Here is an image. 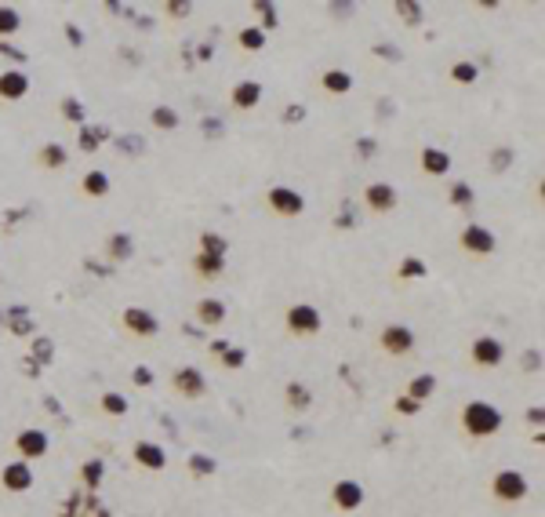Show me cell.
I'll return each mask as SVG.
<instances>
[{"label": "cell", "instance_id": "1", "mask_svg": "<svg viewBox=\"0 0 545 517\" xmlns=\"http://www.w3.org/2000/svg\"><path fill=\"white\" fill-rule=\"evenodd\" d=\"M502 427H505V415L495 405H487V401L462 405V430H465V437L484 441V437H495Z\"/></svg>", "mask_w": 545, "mask_h": 517}, {"label": "cell", "instance_id": "2", "mask_svg": "<svg viewBox=\"0 0 545 517\" xmlns=\"http://www.w3.org/2000/svg\"><path fill=\"white\" fill-rule=\"evenodd\" d=\"M284 328L291 331L298 339H309V336H320V328H324V317L313 302H291L284 314Z\"/></svg>", "mask_w": 545, "mask_h": 517}, {"label": "cell", "instance_id": "3", "mask_svg": "<svg viewBox=\"0 0 545 517\" xmlns=\"http://www.w3.org/2000/svg\"><path fill=\"white\" fill-rule=\"evenodd\" d=\"M458 248H462L465 255L487 259V255L498 252V237H495V230L480 226V223H465V226L458 230Z\"/></svg>", "mask_w": 545, "mask_h": 517}, {"label": "cell", "instance_id": "4", "mask_svg": "<svg viewBox=\"0 0 545 517\" xmlns=\"http://www.w3.org/2000/svg\"><path fill=\"white\" fill-rule=\"evenodd\" d=\"M491 496L498 503H505V506L509 503H524L531 496V484H527V477L520 470H498L491 477Z\"/></svg>", "mask_w": 545, "mask_h": 517}, {"label": "cell", "instance_id": "5", "mask_svg": "<svg viewBox=\"0 0 545 517\" xmlns=\"http://www.w3.org/2000/svg\"><path fill=\"white\" fill-rule=\"evenodd\" d=\"M266 204H269L273 215H280V219H298L306 211V197L298 190H291V186H273L266 193Z\"/></svg>", "mask_w": 545, "mask_h": 517}, {"label": "cell", "instance_id": "6", "mask_svg": "<svg viewBox=\"0 0 545 517\" xmlns=\"http://www.w3.org/2000/svg\"><path fill=\"white\" fill-rule=\"evenodd\" d=\"M120 324H124L127 336H135V339H153L156 331H160L156 314L146 310V307H127V310L120 314Z\"/></svg>", "mask_w": 545, "mask_h": 517}, {"label": "cell", "instance_id": "7", "mask_svg": "<svg viewBox=\"0 0 545 517\" xmlns=\"http://www.w3.org/2000/svg\"><path fill=\"white\" fill-rule=\"evenodd\" d=\"M48 434L41 430V427H26V430H18L15 434V441H11V448H15V455H22V463H33V459H41V455H48Z\"/></svg>", "mask_w": 545, "mask_h": 517}, {"label": "cell", "instance_id": "8", "mask_svg": "<svg viewBox=\"0 0 545 517\" xmlns=\"http://www.w3.org/2000/svg\"><path fill=\"white\" fill-rule=\"evenodd\" d=\"M378 346L386 350L389 357H407L414 350V328H407V324H386V328H382V336H378Z\"/></svg>", "mask_w": 545, "mask_h": 517}, {"label": "cell", "instance_id": "9", "mask_svg": "<svg viewBox=\"0 0 545 517\" xmlns=\"http://www.w3.org/2000/svg\"><path fill=\"white\" fill-rule=\"evenodd\" d=\"M171 386L182 393L185 401H200L204 393H207V379H204V372H200V368H193V364H182V368H175Z\"/></svg>", "mask_w": 545, "mask_h": 517}, {"label": "cell", "instance_id": "10", "mask_svg": "<svg viewBox=\"0 0 545 517\" xmlns=\"http://www.w3.org/2000/svg\"><path fill=\"white\" fill-rule=\"evenodd\" d=\"M469 357H473L476 368L487 372V368H498V364L505 361V346H502V339H495V336H480V339H473Z\"/></svg>", "mask_w": 545, "mask_h": 517}, {"label": "cell", "instance_id": "11", "mask_svg": "<svg viewBox=\"0 0 545 517\" xmlns=\"http://www.w3.org/2000/svg\"><path fill=\"white\" fill-rule=\"evenodd\" d=\"M364 204L374 211V215H389V211L400 204V193H396V186H389V182H367Z\"/></svg>", "mask_w": 545, "mask_h": 517}, {"label": "cell", "instance_id": "12", "mask_svg": "<svg viewBox=\"0 0 545 517\" xmlns=\"http://www.w3.org/2000/svg\"><path fill=\"white\" fill-rule=\"evenodd\" d=\"M331 506L338 513H352V510H360L364 506V484L360 481H338L335 489H331Z\"/></svg>", "mask_w": 545, "mask_h": 517}, {"label": "cell", "instance_id": "13", "mask_svg": "<svg viewBox=\"0 0 545 517\" xmlns=\"http://www.w3.org/2000/svg\"><path fill=\"white\" fill-rule=\"evenodd\" d=\"M0 484H4L8 492H29L33 489V467L22 463V459L8 463L4 470H0Z\"/></svg>", "mask_w": 545, "mask_h": 517}, {"label": "cell", "instance_id": "14", "mask_svg": "<svg viewBox=\"0 0 545 517\" xmlns=\"http://www.w3.org/2000/svg\"><path fill=\"white\" fill-rule=\"evenodd\" d=\"M29 95V73L26 70H4L0 73V99L4 102H18Z\"/></svg>", "mask_w": 545, "mask_h": 517}, {"label": "cell", "instance_id": "15", "mask_svg": "<svg viewBox=\"0 0 545 517\" xmlns=\"http://www.w3.org/2000/svg\"><path fill=\"white\" fill-rule=\"evenodd\" d=\"M131 455H135V463L142 470H164L168 467V452L160 448V444H153V441H135Z\"/></svg>", "mask_w": 545, "mask_h": 517}, {"label": "cell", "instance_id": "16", "mask_svg": "<svg viewBox=\"0 0 545 517\" xmlns=\"http://www.w3.org/2000/svg\"><path fill=\"white\" fill-rule=\"evenodd\" d=\"M419 164H422L426 175L436 178V175H447V171H451V154H447V149H440V146H422Z\"/></svg>", "mask_w": 545, "mask_h": 517}, {"label": "cell", "instance_id": "17", "mask_svg": "<svg viewBox=\"0 0 545 517\" xmlns=\"http://www.w3.org/2000/svg\"><path fill=\"white\" fill-rule=\"evenodd\" d=\"M37 168H44V171H58V168H66L70 164V149L62 146V142H44L41 149H37Z\"/></svg>", "mask_w": 545, "mask_h": 517}, {"label": "cell", "instance_id": "18", "mask_svg": "<svg viewBox=\"0 0 545 517\" xmlns=\"http://www.w3.org/2000/svg\"><path fill=\"white\" fill-rule=\"evenodd\" d=\"M320 87L328 91V95H349L352 87H357V77H352L349 70H324L320 73Z\"/></svg>", "mask_w": 545, "mask_h": 517}, {"label": "cell", "instance_id": "19", "mask_svg": "<svg viewBox=\"0 0 545 517\" xmlns=\"http://www.w3.org/2000/svg\"><path fill=\"white\" fill-rule=\"evenodd\" d=\"M230 102H233L237 110H254V106L262 102V84H259V80H240V84H233Z\"/></svg>", "mask_w": 545, "mask_h": 517}, {"label": "cell", "instance_id": "20", "mask_svg": "<svg viewBox=\"0 0 545 517\" xmlns=\"http://www.w3.org/2000/svg\"><path fill=\"white\" fill-rule=\"evenodd\" d=\"M109 190H113V182H109V175L102 171V168H91V171H84L80 175V193L84 197H109Z\"/></svg>", "mask_w": 545, "mask_h": 517}, {"label": "cell", "instance_id": "21", "mask_svg": "<svg viewBox=\"0 0 545 517\" xmlns=\"http://www.w3.org/2000/svg\"><path fill=\"white\" fill-rule=\"evenodd\" d=\"M197 321L204 328H218L222 321H226V302L222 299H200L197 302Z\"/></svg>", "mask_w": 545, "mask_h": 517}, {"label": "cell", "instance_id": "22", "mask_svg": "<svg viewBox=\"0 0 545 517\" xmlns=\"http://www.w3.org/2000/svg\"><path fill=\"white\" fill-rule=\"evenodd\" d=\"M426 277H429L426 259H419V255H404L400 259V266H396V281L400 284H407V281H426Z\"/></svg>", "mask_w": 545, "mask_h": 517}, {"label": "cell", "instance_id": "23", "mask_svg": "<svg viewBox=\"0 0 545 517\" xmlns=\"http://www.w3.org/2000/svg\"><path fill=\"white\" fill-rule=\"evenodd\" d=\"M222 270H226V259H222V255H207V252L193 255V273H197V277L215 281V277H222Z\"/></svg>", "mask_w": 545, "mask_h": 517}, {"label": "cell", "instance_id": "24", "mask_svg": "<svg viewBox=\"0 0 545 517\" xmlns=\"http://www.w3.org/2000/svg\"><path fill=\"white\" fill-rule=\"evenodd\" d=\"M106 255L113 259V262H127L135 255V240H131V233H109V240H106Z\"/></svg>", "mask_w": 545, "mask_h": 517}, {"label": "cell", "instance_id": "25", "mask_svg": "<svg viewBox=\"0 0 545 517\" xmlns=\"http://www.w3.org/2000/svg\"><path fill=\"white\" fill-rule=\"evenodd\" d=\"M284 401H287V408H291V412H306L309 405H313V390L306 386V383H287L284 386Z\"/></svg>", "mask_w": 545, "mask_h": 517}, {"label": "cell", "instance_id": "26", "mask_svg": "<svg viewBox=\"0 0 545 517\" xmlns=\"http://www.w3.org/2000/svg\"><path fill=\"white\" fill-rule=\"evenodd\" d=\"M149 124H153L156 132H175V128L182 124V117H178L175 106H153V110H149Z\"/></svg>", "mask_w": 545, "mask_h": 517}, {"label": "cell", "instance_id": "27", "mask_svg": "<svg viewBox=\"0 0 545 517\" xmlns=\"http://www.w3.org/2000/svg\"><path fill=\"white\" fill-rule=\"evenodd\" d=\"M106 139H109V132H106L102 124H84V128H80V139H77V146L84 149V154H95V149H99Z\"/></svg>", "mask_w": 545, "mask_h": 517}, {"label": "cell", "instance_id": "28", "mask_svg": "<svg viewBox=\"0 0 545 517\" xmlns=\"http://www.w3.org/2000/svg\"><path fill=\"white\" fill-rule=\"evenodd\" d=\"M237 44L244 48V51H262L266 44H269V37H266V29H259V26H244L240 33H237Z\"/></svg>", "mask_w": 545, "mask_h": 517}, {"label": "cell", "instance_id": "29", "mask_svg": "<svg viewBox=\"0 0 545 517\" xmlns=\"http://www.w3.org/2000/svg\"><path fill=\"white\" fill-rule=\"evenodd\" d=\"M447 77H451L455 84H462V87H469V84H476V77H480V66H476V63H469V58H458V63H451V70H447Z\"/></svg>", "mask_w": 545, "mask_h": 517}, {"label": "cell", "instance_id": "30", "mask_svg": "<svg viewBox=\"0 0 545 517\" xmlns=\"http://www.w3.org/2000/svg\"><path fill=\"white\" fill-rule=\"evenodd\" d=\"M433 390H436V375H414L411 379V386H407V398L411 401H429L433 398Z\"/></svg>", "mask_w": 545, "mask_h": 517}, {"label": "cell", "instance_id": "31", "mask_svg": "<svg viewBox=\"0 0 545 517\" xmlns=\"http://www.w3.org/2000/svg\"><path fill=\"white\" fill-rule=\"evenodd\" d=\"M18 29H22V15H18V8H8V4H0V41L15 37Z\"/></svg>", "mask_w": 545, "mask_h": 517}, {"label": "cell", "instance_id": "32", "mask_svg": "<svg viewBox=\"0 0 545 517\" xmlns=\"http://www.w3.org/2000/svg\"><path fill=\"white\" fill-rule=\"evenodd\" d=\"M58 110H62V117L70 120V124H77V128H84L87 124V113H84V102L77 99V95H66L58 102Z\"/></svg>", "mask_w": 545, "mask_h": 517}, {"label": "cell", "instance_id": "33", "mask_svg": "<svg viewBox=\"0 0 545 517\" xmlns=\"http://www.w3.org/2000/svg\"><path fill=\"white\" fill-rule=\"evenodd\" d=\"M99 408L106 412V415H127V408H131V405H127V398H124V393H117V390H106L102 393V398H99Z\"/></svg>", "mask_w": 545, "mask_h": 517}, {"label": "cell", "instance_id": "34", "mask_svg": "<svg viewBox=\"0 0 545 517\" xmlns=\"http://www.w3.org/2000/svg\"><path fill=\"white\" fill-rule=\"evenodd\" d=\"M200 252H207V255H222V259H226L230 240L222 237V233H215V230H204V233H200Z\"/></svg>", "mask_w": 545, "mask_h": 517}, {"label": "cell", "instance_id": "35", "mask_svg": "<svg viewBox=\"0 0 545 517\" xmlns=\"http://www.w3.org/2000/svg\"><path fill=\"white\" fill-rule=\"evenodd\" d=\"M189 470H193V477H211L218 470V463L211 459V455L197 452V455H189Z\"/></svg>", "mask_w": 545, "mask_h": 517}, {"label": "cell", "instance_id": "36", "mask_svg": "<svg viewBox=\"0 0 545 517\" xmlns=\"http://www.w3.org/2000/svg\"><path fill=\"white\" fill-rule=\"evenodd\" d=\"M447 197H451V204H455V208H465V211H469V208H473V201H476V193H473L469 182H455Z\"/></svg>", "mask_w": 545, "mask_h": 517}, {"label": "cell", "instance_id": "37", "mask_svg": "<svg viewBox=\"0 0 545 517\" xmlns=\"http://www.w3.org/2000/svg\"><path fill=\"white\" fill-rule=\"evenodd\" d=\"M512 157H517V154H512V146H495L491 149V171H505L512 164Z\"/></svg>", "mask_w": 545, "mask_h": 517}, {"label": "cell", "instance_id": "38", "mask_svg": "<svg viewBox=\"0 0 545 517\" xmlns=\"http://www.w3.org/2000/svg\"><path fill=\"white\" fill-rule=\"evenodd\" d=\"M244 361H247L244 346H230L226 353H222V368H226V372H237V368H244Z\"/></svg>", "mask_w": 545, "mask_h": 517}, {"label": "cell", "instance_id": "39", "mask_svg": "<svg viewBox=\"0 0 545 517\" xmlns=\"http://www.w3.org/2000/svg\"><path fill=\"white\" fill-rule=\"evenodd\" d=\"M254 11L262 15V26H259V29H276V26H280V18H276V4H266V0H259V4H254Z\"/></svg>", "mask_w": 545, "mask_h": 517}, {"label": "cell", "instance_id": "40", "mask_svg": "<svg viewBox=\"0 0 545 517\" xmlns=\"http://www.w3.org/2000/svg\"><path fill=\"white\" fill-rule=\"evenodd\" d=\"M396 11L404 15V22H407V26H419V22H422V4H411V0H400Z\"/></svg>", "mask_w": 545, "mask_h": 517}, {"label": "cell", "instance_id": "41", "mask_svg": "<svg viewBox=\"0 0 545 517\" xmlns=\"http://www.w3.org/2000/svg\"><path fill=\"white\" fill-rule=\"evenodd\" d=\"M102 470H106V463H102V459H91V463H84L80 477H84L87 484H99V481H102Z\"/></svg>", "mask_w": 545, "mask_h": 517}, {"label": "cell", "instance_id": "42", "mask_svg": "<svg viewBox=\"0 0 545 517\" xmlns=\"http://www.w3.org/2000/svg\"><path fill=\"white\" fill-rule=\"evenodd\" d=\"M117 146H120V149H127V154H142V149H146V142H142L139 135H120V139H117Z\"/></svg>", "mask_w": 545, "mask_h": 517}, {"label": "cell", "instance_id": "43", "mask_svg": "<svg viewBox=\"0 0 545 517\" xmlns=\"http://www.w3.org/2000/svg\"><path fill=\"white\" fill-rule=\"evenodd\" d=\"M131 383H135V386H153V368H146V364H139V368L131 372Z\"/></svg>", "mask_w": 545, "mask_h": 517}, {"label": "cell", "instance_id": "44", "mask_svg": "<svg viewBox=\"0 0 545 517\" xmlns=\"http://www.w3.org/2000/svg\"><path fill=\"white\" fill-rule=\"evenodd\" d=\"M524 372H541V350H527L524 353Z\"/></svg>", "mask_w": 545, "mask_h": 517}, {"label": "cell", "instance_id": "45", "mask_svg": "<svg viewBox=\"0 0 545 517\" xmlns=\"http://www.w3.org/2000/svg\"><path fill=\"white\" fill-rule=\"evenodd\" d=\"M164 11L168 15H189V11H193V4H189V0H171V4H164Z\"/></svg>", "mask_w": 545, "mask_h": 517}, {"label": "cell", "instance_id": "46", "mask_svg": "<svg viewBox=\"0 0 545 517\" xmlns=\"http://www.w3.org/2000/svg\"><path fill=\"white\" fill-rule=\"evenodd\" d=\"M419 408H422V405H419V401H411V398H400V401H396V412H400V415H414Z\"/></svg>", "mask_w": 545, "mask_h": 517}, {"label": "cell", "instance_id": "47", "mask_svg": "<svg viewBox=\"0 0 545 517\" xmlns=\"http://www.w3.org/2000/svg\"><path fill=\"white\" fill-rule=\"evenodd\" d=\"M338 230H352V226H357V219H352V211H349V204H345V211H342V215H338V223H335Z\"/></svg>", "mask_w": 545, "mask_h": 517}, {"label": "cell", "instance_id": "48", "mask_svg": "<svg viewBox=\"0 0 545 517\" xmlns=\"http://www.w3.org/2000/svg\"><path fill=\"white\" fill-rule=\"evenodd\" d=\"M284 120H287V124H295V120H306V106H291V110L284 113Z\"/></svg>", "mask_w": 545, "mask_h": 517}, {"label": "cell", "instance_id": "49", "mask_svg": "<svg viewBox=\"0 0 545 517\" xmlns=\"http://www.w3.org/2000/svg\"><path fill=\"white\" fill-rule=\"evenodd\" d=\"M0 55H11V58H18V63H26V55L15 44H8V41H0Z\"/></svg>", "mask_w": 545, "mask_h": 517}, {"label": "cell", "instance_id": "50", "mask_svg": "<svg viewBox=\"0 0 545 517\" xmlns=\"http://www.w3.org/2000/svg\"><path fill=\"white\" fill-rule=\"evenodd\" d=\"M33 353H37L41 361H48V357H51V346H48V339H37V343H33Z\"/></svg>", "mask_w": 545, "mask_h": 517}, {"label": "cell", "instance_id": "51", "mask_svg": "<svg viewBox=\"0 0 545 517\" xmlns=\"http://www.w3.org/2000/svg\"><path fill=\"white\" fill-rule=\"evenodd\" d=\"M66 37H70V41H73V44H77V48H80V44H84V33H80V29H77V26H73V22H66Z\"/></svg>", "mask_w": 545, "mask_h": 517}, {"label": "cell", "instance_id": "52", "mask_svg": "<svg viewBox=\"0 0 545 517\" xmlns=\"http://www.w3.org/2000/svg\"><path fill=\"white\" fill-rule=\"evenodd\" d=\"M374 55H382V58H400V51H396L393 44H378V48H374Z\"/></svg>", "mask_w": 545, "mask_h": 517}, {"label": "cell", "instance_id": "53", "mask_svg": "<svg viewBox=\"0 0 545 517\" xmlns=\"http://www.w3.org/2000/svg\"><path fill=\"white\" fill-rule=\"evenodd\" d=\"M541 419H545V412L534 405V408H527V422H534V427H541Z\"/></svg>", "mask_w": 545, "mask_h": 517}, {"label": "cell", "instance_id": "54", "mask_svg": "<svg viewBox=\"0 0 545 517\" xmlns=\"http://www.w3.org/2000/svg\"><path fill=\"white\" fill-rule=\"evenodd\" d=\"M204 132H207L211 139H218V132H222V124H218V120H204Z\"/></svg>", "mask_w": 545, "mask_h": 517}, {"label": "cell", "instance_id": "55", "mask_svg": "<svg viewBox=\"0 0 545 517\" xmlns=\"http://www.w3.org/2000/svg\"><path fill=\"white\" fill-rule=\"evenodd\" d=\"M226 350H230V343H226V339H215V343H211V353H218V357L226 353Z\"/></svg>", "mask_w": 545, "mask_h": 517}, {"label": "cell", "instance_id": "56", "mask_svg": "<svg viewBox=\"0 0 545 517\" xmlns=\"http://www.w3.org/2000/svg\"><path fill=\"white\" fill-rule=\"evenodd\" d=\"M357 149H360V154H364V157H371V154H374V142H371V139H367V142H360V146H357Z\"/></svg>", "mask_w": 545, "mask_h": 517}]
</instances>
